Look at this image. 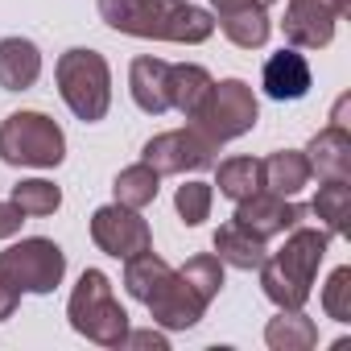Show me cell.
<instances>
[{
    "mask_svg": "<svg viewBox=\"0 0 351 351\" xmlns=\"http://www.w3.org/2000/svg\"><path fill=\"white\" fill-rule=\"evenodd\" d=\"M343 13L347 0H285V42L293 50H326Z\"/></svg>",
    "mask_w": 351,
    "mask_h": 351,
    "instance_id": "cell-9",
    "label": "cell"
},
{
    "mask_svg": "<svg viewBox=\"0 0 351 351\" xmlns=\"http://www.w3.org/2000/svg\"><path fill=\"white\" fill-rule=\"evenodd\" d=\"M261 5H265V9H269V5H277V0H261Z\"/></svg>",
    "mask_w": 351,
    "mask_h": 351,
    "instance_id": "cell-34",
    "label": "cell"
},
{
    "mask_svg": "<svg viewBox=\"0 0 351 351\" xmlns=\"http://www.w3.org/2000/svg\"><path fill=\"white\" fill-rule=\"evenodd\" d=\"M248 5H261V0H211L215 13H232V9H248Z\"/></svg>",
    "mask_w": 351,
    "mask_h": 351,
    "instance_id": "cell-33",
    "label": "cell"
},
{
    "mask_svg": "<svg viewBox=\"0 0 351 351\" xmlns=\"http://www.w3.org/2000/svg\"><path fill=\"white\" fill-rule=\"evenodd\" d=\"M42 79V50L29 38H0V87L29 91Z\"/></svg>",
    "mask_w": 351,
    "mask_h": 351,
    "instance_id": "cell-16",
    "label": "cell"
},
{
    "mask_svg": "<svg viewBox=\"0 0 351 351\" xmlns=\"http://www.w3.org/2000/svg\"><path fill=\"white\" fill-rule=\"evenodd\" d=\"M62 277H66V252L46 236L17 240L0 252V281L13 285L17 293H54Z\"/></svg>",
    "mask_w": 351,
    "mask_h": 351,
    "instance_id": "cell-7",
    "label": "cell"
},
{
    "mask_svg": "<svg viewBox=\"0 0 351 351\" xmlns=\"http://www.w3.org/2000/svg\"><path fill=\"white\" fill-rule=\"evenodd\" d=\"M326 248H330V236L326 232L302 228V223L289 228L285 232V244L277 252H269L265 265L256 269L265 298L277 310H302L310 302V285L318 277V265L326 261Z\"/></svg>",
    "mask_w": 351,
    "mask_h": 351,
    "instance_id": "cell-2",
    "label": "cell"
},
{
    "mask_svg": "<svg viewBox=\"0 0 351 351\" xmlns=\"http://www.w3.org/2000/svg\"><path fill=\"white\" fill-rule=\"evenodd\" d=\"M173 269L153 252V248H145V252H136V256H128L124 261V289H128V298H136L141 306L161 289V281L169 277Z\"/></svg>",
    "mask_w": 351,
    "mask_h": 351,
    "instance_id": "cell-24",
    "label": "cell"
},
{
    "mask_svg": "<svg viewBox=\"0 0 351 351\" xmlns=\"http://www.w3.org/2000/svg\"><path fill=\"white\" fill-rule=\"evenodd\" d=\"M178 277L211 306V302L219 298V289H223V261H219L215 252H199V256H191V261L178 269Z\"/></svg>",
    "mask_w": 351,
    "mask_h": 351,
    "instance_id": "cell-27",
    "label": "cell"
},
{
    "mask_svg": "<svg viewBox=\"0 0 351 351\" xmlns=\"http://www.w3.org/2000/svg\"><path fill=\"white\" fill-rule=\"evenodd\" d=\"M157 191H161V173H157L153 165H145V161L124 165V169L116 173V182H112L116 203H120V207H132V211H145V207L157 199Z\"/></svg>",
    "mask_w": 351,
    "mask_h": 351,
    "instance_id": "cell-23",
    "label": "cell"
},
{
    "mask_svg": "<svg viewBox=\"0 0 351 351\" xmlns=\"http://www.w3.org/2000/svg\"><path fill=\"white\" fill-rule=\"evenodd\" d=\"M310 161V178L318 182H351V132L347 128H322L302 149Z\"/></svg>",
    "mask_w": 351,
    "mask_h": 351,
    "instance_id": "cell-13",
    "label": "cell"
},
{
    "mask_svg": "<svg viewBox=\"0 0 351 351\" xmlns=\"http://www.w3.org/2000/svg\"><path fill=\"white\" fill-rule=\"evenodd\" d=\"M13 203L21 207L25 219H46V215H54L62 207V191L54 182H46V178H21L13 186Z\"/></svg>",
    "mask_w": 351,
    "mask_h": 351,
    "instance_id": "cell-26",
    "label": "cell"
},
{
    "mask_svg": "<svg viewBox=\"0 0 351 351\" xmlns=\"http://www.w3.org/2000/svg\"><path fill=\"white\" fill-rule=\"evenodd\" d=\"M310 83H314V75H310V62H306V54L302 50H277L269 62H265V71H261V87H265V95L269 99H277V104H293V99H302L306 91H310Z\"/></svg>",
    "mask_w": 351,
    "mask_h": 351,
    "instance_id": "cell-14",
    "label": "cell"
},
{
    "mask_svg": "<svg viewBox=\"0 0 351 351\" xmlns=\"http://www.w3.org/2000/svg\"><path fill=\"white\" fill-rule=\"evenodd\" d=\"M310 215L322 219V232L326 236H347V219H351V182H322L314 203H310Z\"/></svg>",
    "mask_w": 351,
    "mask_h": 351,
    "instance_id": "cell-25",
    "label": "cell"
},
{
    "mask_svg": "<svg viewBox=\"0 0 351 351\" xmlns=\"http://www.w3.org/2000/svg\"><path fill=\"white\" fill-rule=\"evenodd\" d=\"M21 223H25V215H21V207L9 199V203H0V240H13L17 232H21Z\"/></svg>",
    "mask_w": 351,
    "mask_h": 351,
    "instance_id": "cell-30",
    "label": "cell"
},
{
    "mask_svg": "<svg viewBox=\"0 0 351 351\" xmlns=\"http://www.w3.org/2000/svg\"><path fill=\"white\" fill-rule=\"evenodd\" d=\"M211 71L199 66V62H178V66H169V108L173 112H182L186 120L199 112V104L207 99L211 91Z\"/></svg>",
    "mask_w": 351,
    "mask_h": 351,
    "instance_id": "cell-20",
    "label": "cell"
},
{
    "mask_svg": "<svg viewBox=\"0 0 351 351\" xmlns=\"http://www.w3.org/2000/svg\"><path fill=\"white\" fill-rule=\"evenodd\" d=\"M211 203H215V191H211V182H199V178L178 186V195H173V211H178V219L186 228H199L203 219H211Z\"/></svg>",
    "mask_w": 351,
    "mask_h": 351,
    "instance_id": "cell-28",
    "label": "cell"
},
{
    "mask_svg": "<svg viewBox=\"0 0 351 351\" xmlns=\"http://www.w3.org/2000/svg\"><path fill=\"white\" fill-rule=\"evenodd\" d=\"M124 347H141V351H149V347H153V351H165V335H161V330H153V326H149V330H132V326H128Z\"/></svg>",
    "mask_w": 351,
    "mask_h": 351,
    "instance_id": "cell-31",
    "label": "cell"
},
{
    "mask_svg": "<svg viewBox=\"0 0 351 351\" xmlns=\"http://www.w3.org/2000/svg\"><path fill=\"white\" fill-rule=\"evenodd\" d=\"M215 186H219L223 199L240 203V199L265 191V165H261L256 157H228V161H219V169H215Z\"/></svg>",
    "mask_w": 351,
    "mask_h": 351,
    "instance_id": "cell-22",
    "label": "cell"
},
{
    "mask_svg": "<svg viewBox=\"0 0 351 351\" xmlns=\"http://www.w3.org/2000/svg\"><path fill=\"white\" fill-rule=\"evenodd\" d=\"M256 120H261V104H256V91L244 79H219V83H211L207 99L191 116V124L207 141H215V145H228V141L252 132Z\"/></svg>",
    "mask_w": 351,
    "mask_h": 351,
    "instance_id": "cell-6",
    "label": "cell"
},
{
    "mask_svg": "<svg viewBox=\"0 0 351 351\" xmlns=\"http://www.w3.org/2000/svg\"><path fill=\"white\" fill-rule=\"evenodd\" d=\"M99 17L128 38L203 46L215 34V17L191 0H99Z\"/></svg>",
    "mask_w": 351,
    "mask_h": 351,
    "instance_id": "cell-1",
    "label": "cell"
},
{
    "mask_svg": "<svg viewBox=\"0 0 351 351\" xmlns=\"http://www.w3.org/2000/svg\"><path fill=\"white\" fill-rule=\"evenodd\" d=\"M66 318L75 326V335L99 343V347H124V335H128V310L116 302L112 293V281L104 269H83L71 302H66Z\"/></svg>",
    "mask_w": 351,
    "mask_h": 351,
    "instance_id": "cell-4",
    "label": "cell"
},
{
    "mask_svg": "<svg viewBox=\"0 0 351 351\" xmlns=\"http://www.w3.org/2000/svg\"><path fill=\"white\" fill-rule=\"evenodd\" d=\"M223 29V38L240 50H261L273 34V21H269V9L265 5H248V9H232V13H219L215 21Z\"/></svg>",
    "mask_w": 351,
    "mask_h": 351,
    "instance_id": "cell-19",
    "label": "cell"
},
{
    "mask_svg": "<svg viewBox=\"0 0 351 351\" xmlns=\"http://www.w3.org/2000/svg\"><path fill=\"white\" fill-rule=\"evenodd\" d=\"M128 91H132V104L145 116H165L169 112V62L153 58V54L132 58V66H128Z\"/></svg>",
    "mask_w": 351,
    "mask_h": 351,
    "instance_id": "cell-15",
    "label": "cell"
},
{
    "mask_svg": "<svg viewBox=\"0 0 351 351\" xmlns=\"http://www.w3.org/2000/svg\"><path fill=\"white\" fill-rule=\"evenodd\" d=\"M145 310H149V318H153L161 330H191V326L203 322L207 302L178 277V269H173V273L161 281V289L145 302Z\"/></svg>",
    "mask_w": 351,
    "mask_h": 351,
    "instance_id": "cell-12",
    "label": "cell"
},
{
    "mask_svg": "<svg viewBox=\"0 0 351 351\" xmlns=\"http://www.w3.org/2000/svg\"><path fill=\"white\" fill-rule=\"evenodd\" d=\"M261 165H265V191H273L281 199H293L310 186V161L302 149H277Z\"/></svg>",
    "mask_w": 351,
    "mask_h": 351,
    "instance_id": "cell-18",
    "label": "cell"
},
{
    "mask_svg": "<svg viewBox=\"0 0 351 351\" xmlns=\"http://www.w3.org/2000/svg\"><path fill=\"white\" fill-rule=\"evenodd\" d=\"M54 83H58L62 104L83 124H95V120L108 116V108H112V66L99 50H87V46L66 50L54 62Z\"/></svg>",
    "mask_w": 351,
    "mask_h": 351,
    "instance_id": "cell-3",
    "label": "cell"
},
{
    "mask_svg": "<svg viewBox=\"0 0 351 351\" xmlns=\"http://www.w3.org/2000/svg\"><path fill=\"white\" fill-rule=\"evenodd\" d=\"M215 153H219V145L207 141L195 124H186V128H169V132L149 136L145 149H141V161L153 165L165 178V173H186V169L195 173V169L215 165Z\"/></svg>",
    "mask_w": 351,
    "mask_h": 351,
    "instance_id": "cell-8",
    "label": "cell"
},
{
    "mask_svg": "<svg viewBox=\"0 0 351 351\" xmlns=\"http://www.w3.org/2000/svg\"><path fill=\"white\" fill-rule=\"evenodd\" d=\"M322 310L335 322H351V269L339 265L322 285Z\"/></svg>",
    "mask_w": 351,
    "mask_h": 351,
    "instance_id": "cell-29",
    "label": "cell"
},
{
    "mask_svg": "<svg viewBox=\"0 0 351 351\" xmlns=\"http://www.w3.org/2000/svg\"><path fill=\"white\" fill-rule=\"evenodd\" d=\"M215 256L223 261V269H240V273H252V269H261L265 265V256H269V240H261V236H252L244 223H223L219 232H215Z\"/></svg>",
    "mask_w": 351,
    "mask_h": 351,
    "instance_id": "cell-17",
    "label": "cell"
},
{
    "mask_svg": "<svg viewBox=\"0 0 351 351\" xmlns=\"http://www.w3.org/2000/svg\"><path fill=\"white\" fill-rule=\"evenodd\" d=\"M0 161L5 165H29V169H54L66 161V132L54 116L21 108L0 120Z\"/></svg>",
    "mask_w": 351,
    "mask_h": 351,
    "instance_id": "cell-5",
    "label": "cell"
},
{
    "mask_svg": "<svg viewBox=\"0 0 351 351\" xmlns=\"http://www.w3.org/2000/svg\"><path fill=\"white\" fill-rule=\"evenodd\" d=\"M265 343L273 351H310L318 347V326L302 310H277V318H269L265 326Z\"/></svg>",
    "mask_w": 351,
    "mask_h": 351,
    "instance_id": "cell-21",
    "label": "cell"
},
{
    "mask_svg": "<svg viewBox=\"0 0 351 351\" xmlns=\"http://www.w3.org/2000/svg\"><path fill=\"white\" fill-rule=\"evenodd\" d=\"M91 240H95L99 252H108L116 261H128V256L153 248V232L141 219V211L120 207V203L95 207V215H91Z\"/></svg>",
    "mask_w": 351,
    "mask_h": 351,
    "instance_id": "cell-10",
    "label": "cell"
},
{
    "mask_svg": "<svg viewBox=\"0 0 351 351\" xmlns=\"http://www.w3.org/2000/svg\"><path fill=\"white\" fill-rule=\"evenodd\" d=\"M232 219L244 223L252 236L273 240V236H285L289 228H298L306 219V207H298L293 199H281L273 191H256V195H248V199L236 203V215Z\"/></svg>",
    "mask_w": 351,
    "mask_h": 351,
    "instance_id": "cell-11",
    "label": "cell"
},
{
    "mask_svg": "<svg viewBox=\"0 0 351 351\" xmlns=\"http://www.w3.org/2000/svg\"><path fill=\"white\" fill-rule=\"evenodd\" d=\"M17 302H21V293H17L13 285H5V281H0V322L17 314Z\"/></svg>",
    "mask_w": 351,
    "mask_h": 351,
    "instance_id": "cell-32",
    "label": "cell"
}]
</instances>
